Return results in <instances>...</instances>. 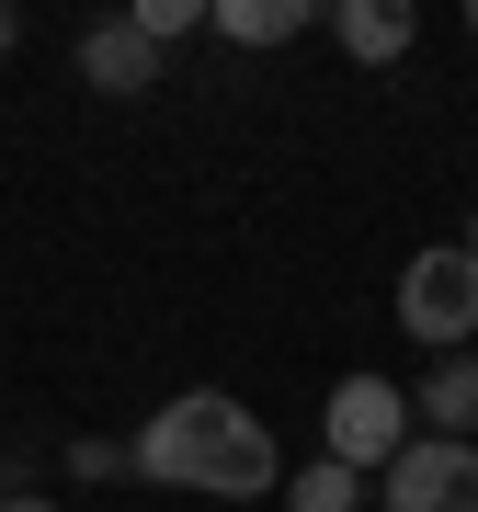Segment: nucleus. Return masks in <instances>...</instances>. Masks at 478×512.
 I'll return each instance as SVG.
<instances>
[{"mask_svg":"<svg viewBox=\"0 0 478 512\" xmlns=\"http://www.w3.org/2000/svg\"><path fill=\"white\" fill-rule=\"evenodd\" d=\"M126 467L160 478V490H194V501H262V490H285L274 421L239 410L228 387H183V399H160L148 433L126 444Z\"/></svg>","mask_w":478,"mask_h":512,"instance_id":"obj_1","label":"nucleus"},{"mask_svg":"<svg viewBox=\"0 0 478 512\" xmlns=\"http://www.w3.org/2000/svg\"><path fill=\"white\" fill-rule=\"evenodd\" d=\"M399 330H410V342H433V353H467V342H478V251H467V239L410 251V274H399Z\"/></svg>","mask_w":478,"mask_h":512,"instance_id":"obj_2","label":"nucleus"},{"mask_svg":"<svg viewBox=\"0 0 478 512\" xmlns=\"http://www.w3.org/2000/svg\"><path fill=\"white\" fill-rule=\"evenodd\" d=\"M399 444H410V387H387V376H342L331 410H319V456L365 478V467L399 456Z\"/></svg>","mask_w":478,"mask_h":512,"instance_id":"obj_3","label":"nucleus"},{"mask_svg":"<svg viewBox=\"0 0 478 512\" xmlns=\"http://www.w3.org/2000/svg\"><path fill=\"white\" fill-rule=\"evenodd\" d=\"M376 501H387V512H478V444L410 433L399 456L376 467Z\"/></svg>","mask_w":478,"mask_h":512,"instance_id":"obj_4","label":"nucleus"},{"mask_svg":"<svg viewBox=\"0 0 478 512\" xmlns=\"http://www.w3.org/2000/svg\"><path fill=\"white\" fill-rule=\"evenodd\" d=\"M80 80L114 92V103H137V92H160V46H148L137 23H92V35H80Z\"/></svg>","mask_w":478,"mask_h":512,"instance_id":"obj_5","label":"nucleus"},{"mask_svg":"<svg viewBox=\"0 0 478 512\" xmlns=\"http://www.w3.org/2000/svg\"><path fill=\"white\" fill-rule=\"evenodd\" d=\"M319 23V0H205V35L228 46H296Z\"/></svg>","mask_w":478,"mask_h":512,"instance_id":"obj_6","label":"nucleus"},{"mask_svg":"<svg viewBox=\"0 0 478 512\" xmlns=\"http://www.w3.org/2000/svg\"><path fill=\"white\" fill-rule=\"evenodd\" d=\"M410 433H444V444H478V353L422 376V410H410Z\"/></svg>","mask_w":478,"mask_h":512,"instance_id":"obj_7","label":"nucleus"},{"mask_svg":"<svg viewBox=\"0 0 478 512\" xmlns=\"http://www.w3.org/2000/svg\"><path fill=\"white\" fill-rule=\"evenodd\" d=\"M331 35H342V57H365V69H387L422 23L399 12V0H331Z\"/></svg>","mask_w":478,"mask_h":512,"instance_id":"obj_8","label":"nucleus"},{"mask_svg":"<svg viewBox=\"0 0 478 512\" xmlns=\"http://www.w3.org/2000/svg\"><path fill=\"white\" fill-rule=\"evenodd\" d=\"M285 512H365V478L331 467V456H308V467H285Z\"/></svg>","mask_w":478,"mask_h":512,"instance_id":"obj_9","label":"nucleus"},{"mask_svg":"<svg viewBox=\"0 0 478 512\" xmlns=\"http://www.w3.org/2000/svg\"><path fill=\"white\" fill-rule=\"evenodd\" d=\"M126 23H137L148 46H171V35H205V0H137Z\"/></svg>","mask_w":478,"mask_h":512,"instance_id":"obj_10","label":"nucleus"},{"mask_svg":"<svg viewBox=\"0 0 478 512\" xmlns=\"http://www.w3.org/2000/svg\"><path fill=\"white\" fill-rule=\"evenodd\" d=\"M69 478H126V444H103V433L69 444Z\"/></svg>","mask_w":478,"mask_h":512,"instance_id":"obj_11","label":"nucleus"},{"mask_svg":"<svg viewBox=\"0 0 478 512\" xmlns=\"http://www.w3.org/2000/svg\"><path fill=\"white\" fill-rule=\"evenodd\" d=\"M23 46V12H12V0H0V57H12Z\"/></svg>","mask_w":478,"mask_h":512,"instance_id":"obj_12","label":"nucleus"},{"mask_svg":"<svg viewBox=\"0 0 478 512\" xmlns=\"http://www.w3.org/2000/svg\"><path fill=\"white\" fill-rule=\"evenodd\" d=\"M0 512H57V501H46V490H12V501H0Z\"/></svg>","mask_w":478,"mask_h":512,"instance_id":"obj_13","label":"nucleus"},{"mask_svg":"<svg viewBox=\"0 0 478 512\" xmlns=\"http://www.w3.org/2000/svg\"><path fill=\"white\" fill-rule=\"evenodd\" d=\"M467 251H478V217H467Z\"/></svg>","mask_w":478,"mask_h":512,"instance_id":"obj_14","label":"nucleus"},{"mask_svg":"<svg viewBox=\"0 0 478 512\" xmlns=\"http://www.w3.org/2000/svg\"><path fill=\"white\" fill-rule=\"evenodd\" d=\"M0 501H12V478H0Z\"/></svg>","mask_w":478,"mask_h":512,"instance_id":"obj_15","label":"nucleus"},{"mask_svg":"<svg viewBox=\"0 0 478 512\" xmlns=\"http://www.w3.org/2000/svg\"><path fill=\"white\" fill-rule=\"evenodd\" d=\"M467 35H478V12H467Z\"/></svg>","mask_w":478,"mask_h":512,"instance_id":"obj_16","label":"nucleus"}]
</instances>
